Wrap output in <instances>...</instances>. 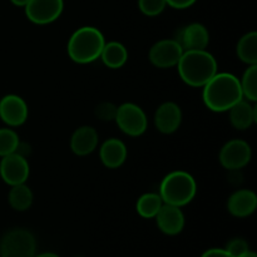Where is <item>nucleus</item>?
Wrapping results in <instances>:
<instances>
[{
    "instance_id": "f257e3e1",
    "label": "nucleus",
    "mask_w": 257,
    "mask_h": 257,
    "mask_svg": "<svg viewBox=\"0 0 257 257\" xmlns=\"http://www.w3.org/2000/svg\"><path fill=\"white\" fill-rule=\"evenodd\" d=\"M202 99L206 107L216 113L227 112L243 99L240 80L231 73H216L203 85Z\"/></svg>"
},
{
    "instance_id": "f03ea898",
    "label": "nucleus",
    "mask_w": 257,
    "mask_h": 257,
    "mask_svg": "<svg viewBox=\"0 0 257 257\" xmlns=\"http://www.w3.org/2000/svg\"><path fill=\"white\" fill-rule=\"evenodd\" d=\"M178 74L187 85L202 88L217 73L216 58L203 50H185L177 64Z\"/></svg>"
},
{
    "instance_id": "7ed1b4c3",
    "label": "nucleus",
    "mask_w": 257,
    "mask_h": 257,
    "mask_svg": "<svg viewBox=\"0 0 257 257\" xmlns=\"http://www.w3.org/2000/svg\"><path fill=\"white\" fill-rule=\"evenodd\" d=\"M104 44V35L98 28L82 27L70 35L67 52L73 62L89 64L99 59Z\"/></svg>"
},
{
    "instance_id": "20e7f679",
    "label": "nucleus",
    "mask_w": 257,
    "mask_h": 257,
    "mask_svg": "<svg viewBox=\"0 0 257 257\" xmlns=\"http://www.w3.org/2000/svg\"><path fill=\"white\" fill-rule=\"evenodd\" d=\"M158 193L163 203L182 208L196 197L197 183L193 176L186 171H173L163 178Z\"/></svg>"
},
{
    "instance_id": "39448f33",
    "label": "nucleus",
    "mask_w": 257,
    "mask_h": 257,
    "mask_svg": "<svg viewBox=\"0 0 257 257\" xmlns=\"http://www.w3.org/2000/svg\"><path fill=\"white\" fill-rule=\"evenodd\" d=\"M37 241L34 235L25 228H13L0 240V257H34Z\"/></svg>"
},
{
    "instance_id": "423d86ee",
    "label": "nucleus",
    "mask_w": 257,
    "mask_h": 257,
    "mask_svg": "<svg viewBox=\"0 0 257 257\" xmlns=\"http://www.w3.org/2000/svg\"><path fill=\"white\" fill-rule=\"evenodd\" d=\"M114 122L118 128L130 137H141L148 128L147 114L135 103H123L118 105Z\"/></svg>"
},
{
    "instance_id": "0eeeda50",
    "label": "nucleus",
    "mask_w": 257,
    "mask_h": 257,
    "mask_svg": "<svg viewBox=\"0 0 257 257\" xmlns=\"http://www.w3.org/2000/svg\"><path fill=\"white\" fill-rule=\"evenodd\" d=\"M220 163L227 171H240L246 167L252 158V150L243 140H231L221 148Z\"/></svg>"
},
{
    "instance_id": "6e6552de",
    "label": "nucleus",
    "mask_w": 257,
    "mask_h": 257,
    "mask_svg": "<svg viewBox=\"0 0 257 257\" xmlns=\"http://www.w3.org/2000/svg\"><path fill=\"white\" fill-rule=\"evenodd\" d=\"M183 52L182 47L176 39H162L152 45L150 49V62L160 69L177 67Z\"/></svg>"
},
{
    "instance_id": "1a4fd4ad",
    "label": "nucleus",
    "mask_w": 257,
    "mask_h": 257,
    "mask_svg": "<svg viewBox=\"0 0 257 257\" xmlns=\"http://www.w3.org/2000/svg\"><path fill=\"white\" fill-rule=\"evenodd\" d=\"M25 15L37 25H45L59 19L64 9V0H29Z\"/></svg>"
},
{
    "instance_id": "9d476101",
    "label": "nucleus",
    "mask_w": 257,
    "mask_h": 257,
    "mask_svg": "<svg viewBox=\"0 0 257 257\" xmlns=\"http://www.w3.org/2000/svg\"><path fill=\"white\" fill-rule=\"evenodd\" d=\"M30 167L28 160L19 153H12L0 161V176L2 180L10 187L25 183L29 178Z\"/></svg>"
},
{
    "instance_id": "9b49d317",
    "label": "nucleus",
    "mask_w": 257,
    "mask_h": 257,
    "mask_svg": "<svg viewBox=\"0 0 257 257\" xmlns=\"http://www.w3.org/2000/svg\"><path fill=\"white\" fill-rule=\"evenodd\" d=\"M29 117L27 102L20 95L7 94L0 99V119L8 127H20Z\"/></svg>"
},
{
    "instance_id": "f8f14e48",
    "label": "nucleus",
    "mask_w": 257,
    "mask_h": 257,
    "mask_svg": "<svg viewBox=\"0 0 257 257\" xmlns=\"http://www.w3.org/2000/svg\"><path fill=\"white\" fill-rule=\"evenodd\" d=\"M182 123V110L175 102H165L155 113V125L163 135L175 133Z\"/></svg>"
},
{
    "instance_id": "ddd939ff",
    "label": "nucleus",
    "mask_w": 257,
    "mask_h": 257,
    "mask_svg": "<svg viewBox=\"0 0 257 257\" xmlns=\"http://www.w3.org/2000/svg\"><path fill=\"white\" fill-rule=\"evenodd\" d=\"M155 218L158 228L165 235H178L182 232L183 227H185V215H183L181 207H177V206L163 203Z\"/></svg>"
},
{
    "instance_id": "4468645a",
    "label": "nucleus",
    "mask_w": 257,
    "mask_h": 257,
    "mask_svg": "<svg viewBox=\"0 0 257 257\" xmlns=\"http://www.w3.org/2000/svg\"><path fill=\"white\" fill-rule=\"evenodd\" d=\"M176 40L183 50H203L210 43V33L201 23H192L181 30Z\"/></svg>"
},
{
    "instance_id": "2eb2a0df",
    "label": "nucleus",
    "mask_w": 257,
    "mask_h": 257,
    "mask_svg": "<svg viewBox=\"0 0 257 257\" xmlns=\"http://www.w3.org/2000/svg\"><path fill=\"white\" fill-rule=\"evenodd\" d=\"M128 151L124 142L118 138H109L104 141L99 148V158L103 166L109 170H117L122 167L127 161Z\"/></svg>"
},
{
    "instance_id": "dca6fc26",
    "label": "nucleus",
    "mask_w": 257,
    "mask_h": 257,
    "mask_svg": "<svg viewBox=\"0 0 257 257\" xmlns=\"http://www.w3.org/2000/svg\"><path fill=\"white\" fill-rule=\"evenodd\" d=\"M257 208V196L251 190H237L228 197L227 211L237 218L252 215Z\"/></svg>"
},
{
    "instance_id": "f3484780",
    "label": "nucleus",
    "mask_w": 257,
    "mask_h": 257,
    "mask_svg": "<svg viewBox=\"0 0 257 257\" xmlns=\"http://www.w3.org/2000/svg\"><path fill=\"white\" fill-rule=\"evenodd\" d=\"M99 142V136L95 128L90 125H82L73 132L70 138V150L74 155L88 156L93 153Z\"/></svg>"
},
{
    "instance_id": "a211bd4d",
    "label": "nucleus",
    "mask_w": 257,
    "mask_h": 257,
    "mask_svg": "<svg viewBox=\"0 0 257 257\" xmlns=\"http://www.w3.org/2000/svg\"><path fill=\"white\" fill-rule=\"evenodd\" d=\"M230 115V122L235 130L246 131L252 127L257 120L256 107L251 104L247 99H241L233 107L227 110Z\"/></svg>"
},
{
    "instance_id": "6ab92c4d",
    "label": "nucleus",
    "mask_w": 257,
    "mask_h": 257,
    "mask_svg": "<svg viewBox=\"0 0 257 257\" xmlns=\"http://www.w3.org/2000/svg\"><path fill=\"white\" fill-rule=\"evenodd\" d=\"M99 59L109 69H119L127 63L128 50L122 43L108 42L103 47Z\"/></svg>"
},
{
    "instance_id": "aec40b11",
    "label": "nucleus",
    "mask_w": 257,
    "mask_h": 257,
    "mask_svg": "<svg viewBox=\"0 0 257 257\" xmlns=\"http://www.w3.org/2000/svg\"><path fill=\"white\" fill-rule=\"evenodd\" d=\"M8 201L13 210L18 211V212H23V211H28L33 205L34 201V195L30 187H28L25 183H20V185L12 186L8 195Z\"/></svg>"
},
{
    "instance_id": "412c9836",
    "label": "nucleus",
    "mask_w": 257,
    "mask_h": 257,
    "mask_svg": "<svg viewBox=\"0 0 257 257\" xmlns=\"http://www.w3.org/2000/svg\"><path fill=\"white\" fill-rule=\"evenodd\" d=\"M236 53L238 59L245 64H257V33L250 32L242 35L236 45Z\"/></svg>"
},
{
    "instance_id": "4be33fe9",
    "label": "nucleus",
    "mask_w": 257,
    "mask_h": 257,
    "mask_svg": "<svg viewBox=\"0 0 257 257\" xmlns=\"http://www.w3.org/2000/svg\"><path fill=\"white\" fill-rule=\"evenodd\" d=\"M163 206V201L160 193L148 192L141 196L136 203V210L138 215L143 218H155L158 211Z\"/></svg>"
},
{
    "instance_id": "5701e85b",
    "label": "nucleus",
    "mask_w": 257,
    "mask_h": 257,
    "mask_svg": "<svg viewBox=\"0 0 257 257\" xmlns=\"http://www.w3.org/2000/svg\"><path fill=\"white\" fill-rule=\"evenodd\" d=\"M240 80V87L243 98L251 103L257 100V64L248 65Z\"/></svg>"
},
{
    "instance_id": "b1692460",
    "label": "nucleus",
    "mask_w": 257,
    "mask_h": 257,
    "mask_svg": "<svg viewBox=\"0 0 257 257\" xmlns=\"http://www.w3.org/2000/svg\"><path fill=\"white\" fill-rule=\"evenodd\" d=\"M19 143V136L12 127L0 128V157H5L17 152Z\"/></svg>"
},
{
    "instance_id": "393cba45",
    "label": "nucleus",
    "mask_w": 257,
    "mask_h": 257,
    "mask_svg": "<svg viewBox=\"0 0 257 257\" xmlns=\"http://www.w3.org/2000/svg\"><path fill=\"white\" fill-rule=\"evenodd\" d=\"M167 7L166 0H138V8L147 17H157Z\"/></svg>"
},
{
    "instance_id": "a878e982",
    "label": "nucleus",
    "mask_w": 257,
    "mask_h": 257,
    "mask_svg": "<svg viewBox=\"0 0 257 257\" xmlns=\"http://www.w3.org/2000/svg\"><path fill=\"white\" fill-rule=\"evenodd\" d=\"M225 250L232 257H240L241 255L247 252V251H250V246H248V242L246 240L241 237H236L228 241Z\"/></svg>"
},
{
    "instance_id": "bb28decb",
    "label": "nucleus",
    "mask_w": 257,
    "mask_h": 257,
    "mask_svg": "<svg viewBox=\"0 0 257 257\" xmlns=\"http://www.w3.org/2000/svg\"><path fill=\"white\" fill-rule=\"evenodd\" d=\"M115 113H117V105L110 102H103L95 107V115L98 119L104 120V122L114 120Z\"/></svg>"
},
{
    "instance_id": "cd10ccee",
    "label": "nucleus",
    "mask_w": 257,
    "mask_h": 257,
    "mask_svg": "<svg viewBox=\"0 0 257 257\" xmlns=\"http://www.w3.org/2000/svg\"><path fill=\"white\" fill-rule=\"evenodd\" d=\"M196 2H197V0H166L168 7L178 10L187 9V8L192 7Z\"/></svg>"
},
{
    "instance_id": "c85d7f7f",
    "label": "nucleus",
    "mask_w": 257,
    "mask_h": 257,
    "mask_svg": "<svg viewBox=\"0 0 257 257\" xmlns=\"http://www.w3.org/2000/svg\"><path fill=\"white\" fill-rule=\"evenodd\" d=\"M201 257H232L225 248H210L205 251Z\"/></svg>"
},
{
    "instance_id": "c756f323",
    "label": "nucleus",
    "mask_w": 257,
    "mask_h": 257,
    "mask_svg": "<svg viewBox=\"0 0 257 257\" xmlns=\"http://www.w3.org/2000/svg\"><path fill=\"white\" fill-rule=\"evenodd\" d=\"M12 4H14L15 7H19V8H25V5L29 3V0H10Z\"/></svg>"
},
{
    "instance_id": "7c9ffc66",
    "label": "nucleus",
    "mask_w": 257,
    "mask_h": 257,
    "mask_svg": "<svg viewBox=\"0 0 257 257\" xmlns=\"http://www.w3.org/2000/svg\"><path fill=\"white\" fill-rule=\"evenodd\" d=\"M34 257H60V256L54 252H43V253H39V255H35Z\"/></svg>"
},
{
    "instance_id": "2f4dec72",
    "label": "nucleus",
    "mask_w": 257,
    "mask_h": 257,
    "mask_svg": "<svg viewBox=\"0 0 257 257\" xmlns=\"http://www.w3.org/2000/svg\"><path fill=\"white\" fill-rule=\"evenodd\" d=\"M240 257H257V255L255 252H253V251H247V252L246 253H243V255H241Z\"/></svg>"
},
{
    "instance_id": "473e14b6",
    "label": "nucleus",
    "mask_w": 257,
    "mask_h": 257,
    "mask_svg": "<svg viewBox=\"0 0 257 257\" xmlns=\"http://www.w3.org/2000/svg\"><path fill=\"white\" fill-rule=\"evenodd\" d=\"M74 257H84V256H79V255H78V256H74Z\"/></svg>"
}]
</instances>
